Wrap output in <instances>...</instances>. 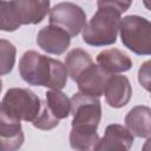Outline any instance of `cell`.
<instances>
[{"label":"cell","mask_w":151,"mask_h":151,"mask_svg":"<svg viewBox=\"0 0 151 151\" xmlns=\"http://www.w3.org/2000/svg\"><path fill=\"white\" fill-rule=\"evenodd\" d=\"M71 101L73 116L70 144L76 150H96L99 142L97 127L101 118V107L98 97L74 93Z\"/></svg>","instance_id":"1"},{"label":"cell","mask_w":151,"mask_h":151,"mask_svg":"<svg viewBox=\"0 0 151 151\" xmlns=\"http://www.w3.org/2000/svg\"><path fill=\"white\" fill-rule=\"evenodd\" d=\"M21 78L29 85L45 86L51 90H61L67 81L65 65L35 51H27L19 61Z\"/></svg>","instance_id":"2"},{"label":"cell","mask_w":151,"mask_h":151,"mask_svg":"<svg viewBox=\"0 0 151 151\" xmlns=\"http://www.w3.org/2000/svg\"><path fill=\"white\" fill-rule=\"evenodd\" d=\"M120 12L113 7L100 5L97 13L83 28V40L91 46H105L117 40Z\"/></svg>","instance_id":"3"},{"label":"cell","mask_w":151,"mask_h":151,"mask_svg":"<svg viewBox=\"0 0 151 151\" xmlns=\"http://www.w3.org/2000/svg\"><path fill=\"white\" fill-rule=\"evenodd\" d=\"M122 42L136 54L147 55L151 52V24L145 18L127 15L120 19Z\"/></svg>","instance_id":"4"},{"label":"cell","mask_w":151,"mask_h":151,"mask_svg":"<svg viewBox=\"0 0 151 151\" xmlns=\"http://www.w3.org/2000/svg\"><path fill=\"white\" fill-rule=\"evenodd\" d=\"M1 103L12 114L26 122H33L41 107L39 97L28 88H9Z\"/></svg>","instance_id":"5"},{"label":"cell","mask_w":151,"mask_h":151,"mask_svg":"<svg viewBox=\"0 0 151 151\" xmlns=\"http://www.w3.org/2000/svg\"><path fill=\"white\" fill-rule=\"evenodd\" d=\"M50 24L60 27L70 37H76L86 25V14L76 4L60 2L51 9Z\"/></svg>","instance_id":"6"},{"label":"cell","mask_w":151,"mask_h":151,"mask_svg":"<svg viewBox=\"0 0 151 151\" xmlns=\"http://www.w3.org/2000/svg\"><path fill=\"white\" fill-rule=\"evenodd\" d=\"M24 133L20 119L0 103V150L14 151L21 147Z\"/></svg>","instance_id":"7"},{"label":"cell","mask_w":151,"mask_h":151,"mask_svg":"<svg viewBox=\"0 0 151 151\" xmlns=\"http://www.w3.org/2000/svg\"><path fill=\"white\" fill-rule=\"evenodd\" d=\"M110 76L99 65L92 63L76 79L79 92L91 97H100L104 94V88Z\"/></svg>","instance_id":"8"},{"label":"cell","mask_w":151,"mask_h":151,"mask_svg":"<svg viewBox=\"0 0 151 151\" xmlns=\"http://www.w3.org/2000/svg\"><path fill=\"white\" fill-rule=\"evenodd\" d=\"M71 37L60 27L48 25L41 28L37 35V44L41 50L51 54H63L70 46Z\"/></svg>","instance_id":"9"},{"label":"cell","mask_w":151,"mask_h":151,"mask_svg":"<svg viewBox=\"0 0 151 151\" xmlns=\"http://www.w3.org/2000/svg\"><path fill=\"white\" fill-rule=\"evenodd\" d=\"M21 25L39 24L50 9V0H11Z\"/></svg>","instance_id":"10"},{"label":"cell","mask_w":151,"mask_h":151,"mask_svg":"<svg viewBox=\"0 0 151 151\" xmlns=\"http://www.w3.org/2000/svg\"><path fill=\"white\" fill-rule=\"evenodd\" d=\"M104 94L111 107H123L131 99V84L125 76H110L104 88Z\"/></svg>","instance_id":"11"},{"label":"cell","mask_w":151,"mask_h":151,"mask_svg":"<svg viewBox=\"0 0 151 151\" xmlns=\"http://www.w3.org/2000/svg\"><path fill=\"white\" fill-rule=\"evenodd\" d=\"M133 134L123 125L111 124L106 127L103 139H99L96 150H118L125 151L131 147Z\"/></svg>","instance_id":"12"},{"label":"cell","mask_w":151,"mask_h":151,"mask_svg":"<svg viewBox=\"0 0 151 151\" xmlns=\"http://www.w3.org/2000/svg\"><path fill=\"white\" fill-rule=\"evenodd\" d=\"M126 129L137 137L149 138L151 133V111L147 106H136L125 117Z\"/></svg>","instance_id":"13"},{"label":"cell","mask_w":151,"mask_h":151,"mask_svg":"<svg viewBox=\"0 0 151 151\" xmlns=\"http://www.w3.org/2000/svg\"><path fill=\"white\" fill-rule=\"evenodd\" d=\"M97 63L104 71L110 74L125 72L132 67V60L129 58V55L117 48L101 51L97 55Z\"/></svg>","instance_id":"14"},{"label":"cell","mask_w":151,"mask_h":151,"mask_svg":"<svg viewBox=\"0 0 151 151\" xmlns=\"http://www.w3.org/2000/svg\"><path fill=\"white\" fill-rule=\"evenodd\" d=\"M41 103L50 114L58 120L67 118L71 112V101L66 94L60 92V90H51L46 92V99Z\"/></svg>","instance_id":"15"},{"label":"cell","mask_w":151,"mask_h":151,"mask_svg":"<svg viewBox=\"0 0 151 151\" xmlns=\"http://www.w3.org/2000/svg\"><path fill=\"white\" fill-rule=\"evenodd\" d=\"M92 63L93 61L87 52H85L80 48H74L66 55L65 67H66L67 74L76 81L78 76Z\"/></svg>","instance_id":"16"},{"label":"cell","mask_w":151,"mask_h":151,"mask_svg":"<svg viewBox=\"0 0 151 151\" xmlns=\"http://www.w3.org/2000/svg\"><path fill=\"white\" fill-rule=\"evenodd\" d=\"M21 26L11 1L0 0V31L14 32Z\"/></svg>","instance_id":"17"},{"label":"cell","mask_w":151,"mask_h":151,"mask_svg":"<svg viewBox=\"0 0 151 151\" xmlns=\"http://www.w3.org/2000/svg\"><path fill=\"white\" fill-rule=\"evenodd\" d=\"M17 50L12 42L0 39V74H7L12 71L15 63Z\"/></svg>","instance_id":"18"},{"label":"cell","mask_w":151,"mask_h":151,"mask_svg":"<svg viewBox=\"0 0 151 151\" xmlns=\"http://www.w3.org/2000/svg\"><path fill=\"white\" fill-rule=\"evenodd\" d=\"M100 5L113 7V8L118 9L120 13H124L130 7L131 1H127V0H98V6H100Z\"/></svg>","instance_id":"19"},{"label":"cell","mask_w":151,"mask_h":151,"mask_svg":"<svg viewBox=\"0 0 151 151\" xmlns=\"http://www.w3.org/2000/svg\"><path fill=\"white\" fill-rule=\"evenodd\" d=\"M150 61H146L139 70V83L143 85V87L149 91L150 90Z\"/></svg>","instance_id":"20"},{"label":"cell","mask_w":151,"mask_h":151,"mask_svg":"<svg viewBox=\"0 0 151 151\" xmlns=\"http://www.w3.org/2000/svg\"><path fill=\"white\" fill-rule=\"evenodd\" d=\"M1 88H2V81H1V79H0V92H1Z\"/></svg>","instance_id":"21"},{"label":"cell","mask_w":151,"mask_h":151,"mask_svg":"<svg viewBox=\"0 0 151 151\" xmlns=\"http://www.w3.org/2000/svg\"><path fill=\"white\" fill-rule=\"evenodd\" d=\"M127 1H132V0H127Z\"/></svg>","instance_id":"22"}]
</instances>
